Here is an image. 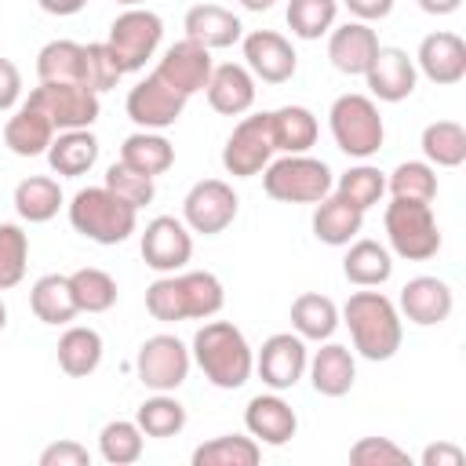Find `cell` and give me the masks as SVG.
Listing matches in <instances>:
<instances>
[{
	"mask_svg": "<svg viewBox=\"0 0 466 466\" xmlns=\"http://www.w3.org/2000/svg\"><path fill=\"white\" fill-rule=\"evenodd\" d=\"M226 291L222 280L208 269H189V273H164L146 288V309L153 320H208L222 309Z\"/></svg>",
	"mask_w": 466,
	"mask_h": 466,
	"instance_id": "cell-1",
	"label": "cell"
},
{
	"mask_svg": "<svg viewBox=\"0 0 466 466\" xmlns=\"http://www.w3.org/2000/svg\"><path fill=\"white\" fill-rule=\"evenodd\" d=\"M189 357L204 371V379L218 390H240L255 371V353L244 339V331L229 320H208L193 335Z\"/></svg>",
	"mask_w": 466,
	"mask_h": 466,
	"instance_id": "cell-2",
	"label": "cell"
},
{
	"mask_svg": "<svg viewBox=\"0 0 466 466\" xmlns=\"http://www.w3.org/2000/svg\"><path fill=\"white\" fill-rule=\"evenodd\" d=\"M342 320L350 328L353 350L364 360H390L400 350V313L382 291H353L342 306Z\"/></svg>",
	"mask_w": 466,
	"mask_h": 466,
	"instance_id": "cell-3",
	"label": "cell"
},
{
	"mask_svg": "<svg viewBox=\"0 0 466 466\" xmlns=\"http://www.w3.org/2000/svg\"><path fill=\"white\" fill-rule=\"evenodd\" d=\"M69 222L95 244H124L138 226V211L106 186H87L69 200Z\"/></svg>",
	"mask_w": 466,
	"mask_h": 466,
	"instance_id": "cell-4",
	"label": "cell"
},
{
	"mask_svg": "<svg viewBox=\"0 0 466 466\" xmlns=\"http://www.w3.org/2000/svg\"><path fill=\"white\" fill-rule=\"evenodd\" d=\"M331 167L306 153H284L262 167V189L280 204H317L331 193Z\"/></svg>",
	"mask_w": 466,
	"mask_h": 466,
	"instance_id": "cell-5",
	"label": "cell"
},
{
	"mask_svg": "<svg viewBox=\"0 0 466 466\" xmlns=\"http://www.w3.org/2000/svg\"><path fill=\"white\" fill-rule=\"evenodd\" d=\"M390 248L408 262H426L441 251V229L433 218V208L426 200H404L393 197L382 215Z\"/></svg>",
	"mask_w": 466,
	"mask_h": 466,
	"instance_id": "cell-6",
	"label": "cell"
},
{
	"mask_svg": "<svg viewBox=\"0 0 466 466\" xmlns=\"http://www.w3.org/2000/svg\"><path fill=\"white\" fill-rule=\"evenodd\" d=\"M328 124H331V138L346 157H371L379 153L386 127L379 116V106L368 95H339L328 109Z\"/></svg>",
	"mask_w": 466,
	"mask_h": 466,
	"instance_id": "cell-7",
	"label": "cell"
},
{
	"mask_svg": "<svg viewBox=\"0 0 466 466\" xmlns=\"http://www.w3.org/2000/svg\"><path fill=\"white\" fill-rule=\"evenodd\" d=\"M160 36H164V22L157 11L127 7L124 15L113 18L106 44L120 62V73H138L153 58V51L160 47Z\"/></svg>",
	"mask_w": 466,
	"mask_h": 466,
	"instance_id": "cell-8",
	"label": "cell"
},
{
	"mask_svg": "<svg viewBox=\"0 0 466 466\" xmlns=\"http://www.w3.org/2000/svg\"><path fill=\"white\" fill-rule=\"evenodd\" d=\"M189 350L182 339L175 335H149L142 346H138V357H135V371H138V382L153 393H171L186 382L189 375Z\"/></svg>",
	"mask_w": 466,
	"mask_h": 466,
	"instance_id": "cell-9",
	"label": "cell"
},
{
	"mask_svg": "<svg viewBox=\"0 0 466 466\" xmlns=\"http://www.w3.org/2000/svg\"><path fill=\"white\" fill-rule=\"evenodd\" d=\"M29 102L55 124V131H76L91 127L98 120V95L84 84H51L40 80V87L29 91Z\"/></svg>",
	"mask_w": 466,
	"mask_h": 466,
	"instance_id": "cell-10",
	"label": "cell"
},
{
	"mask_svg": "<svg viewBox=\"0 0 466 466\" xmlns=\"http://www.w3.org/2000/svg\"><path fill=\"white\" fill-rule=\"evenodd\" d=\"M273 153L277 149H273V135H269V113H255V116H244L233 127V135L226 138L222 167L233 178H251L273 160Z\"/></svg>",
	"mask_w": 466,
	"mask_h": 466,
	"instance_id": "cell-11",
	"label": "cell"
},
{
	"mask_svg": "<svg viewBox=\"0 0 466 466\" xmlns=\"http://www.w3.org/2000/svg\"><path fill=\"white\" fill-rule=\"evenodd\" d=\"M237 208H240V200H237V193H233L229 182H222V178H200L186 193V200H182V222L193 233L215 237V233H222L237 218Z\"/></svg>",
	"mask_w": 466,
	"mask_h": 466,
	"instance_id": "cell-12",
	"label": "cell"
},
{
	"mask_svg": "<svg viewBox=\"0 0 466 466\" xmlns=\"http://www.w3.org/2000/svg\"><path fill=\"white\" fill-rule=\"evenodd\" d=\"M186 102H189V98H186L182 91H175L164 76L149 73L146 80H138V84L127 91L124 109H127V116H131L142 131H164V127H171V124L182 116Z\"/></svg>",
	"mask_w": 466,
	"mask_h": 466,
	"instance_id": "cell-13",
	"label": "cell"
},
{
	"mask_svg": "<svg viewBox=\"0 0 466 466\" xmlns=\"http://www.w3.org/2000/svg\"><path fill=\"white\" fill-rule=\"evenodd\" d=\"M142 258L149 269L157 273H178L189 255H193V237H189V226L175 215H157L153 222H146L142 229Z\"/></svg>",
	"mask_w": 466,
	"mask_h": 466,
	"instance_id": "cell-14",
	"label": "cell"
},
{
	"mask_svg": "<svg viewBox=\"0 0 466 466\" xmlns=\"http://www.w3.org/2000/svg\"><path fill=\"white\" fill-rule=\"evenodd\" d=\"M309 364V353H306V339L302 335H291V331H277L262 342L258 357H255V371L258 379L269 386V390H291L302 371Z\"/></svg>",
	"mask_w": 466,
	"mask_h": 466,
	"instance_id": "cell-15",
	"label": "cell"
},
{
	"mask_svg": "<svg viewBox=\"0 0 466 466\" xmlns=\"http://www.w3.org/2000/svg\"><path fill=\"white\" fill-rule=\"evenodd\" d=\"M244 66L251 76L266 80V84H288L295 76V47L288 36L273 33V29H255L244 36Z\"/></svg>",
	"mask_w": 466,
	"mask_h": 466,
	"instance_id": "cell-16",
	"label": "cell"
},
{
	"mask_svg": "<svg viewBox=\"0 0 466 466\" xmlns=\"http://www.w3.org/2000/svg\"><path fill=\"white\" fill-rule=\"evenodd\" d=\"M211 51L208 47H200L197 40H189V36H182L178 44H171L167 51H164V58L157 62V76H164L175 91H182L186 98H193L197 91H204V84H208V76H211Z\"/></svg>",
	"mask_w": 466,
	"mask_h": 466,
	"instance_id": "cell-17",
	"label": "cell"
},
{
	"mask_svg": "<svg viewBox=\"0 0 466 466\" xmlns=\"http://www.w3.org/2000/svg\"><path fill=\"white\" fill-rule=\"evenodd\" d=\"M415 69L426 80L441 84V87L459 84L466 76V44H462V36L459 33H448V29L422 36L419 55H415Z\"/></svg>",
	"mask_w": 466,
	"mask_h": 466,
	"instance_id": "cell-18",
	"label": "cell"
},
{
	"mask_svg": "<svg viewBox=\"0 0 466 466\" xmlns=\"http://www.w3.org/2000/svg\"><path fill=\"white\" fill-rule=\"evenodd\" d=\"M364 80H368V87H371V95L379 102H404L415 91L419 69H415V58H408V51L379 47V55L371 58Z\"/></svg>",
	"mask_w": 466,
	"mask_h": 466,
	"instance_id": "cell-19",
	"label": "cell"
},
{
	"mask_svg": "<svg viewBox=\"0 0 466 466\" xmlns=\"http://www.w3.org/2000/svg\"><path fill=\"white\" fill-rule=\"evenodd\" d=\"M379 47L382 44H379L375 29L368 22H357V18L339 25V29H331V36H328V58L346 76H364L371 58L379 55Z\"/></svg>",
	"mask_w": 466,
	"mask_h": 466,
	"instance_id": "cell-20",
	"label": "cell"
},
{
	"mask_svg": "<svg viewBox=\"0 0 466 466\" xmlns=\"http://www.w3.org/2000/svg\"><path fill=\"white\" fill-rule=\"evenodd\" d=\"M451 306H455V295L441 277H411L400 288V313L419 328L444 324L451 317Z\"/></svg>",
	"mask_w": 466,
	"mask_h": 466,
	"instance_id": "cell-21",
	"label": "cell"
},
{
	"mask_svg": "<svg viewBox=\"0 0 466 466\" xmlns=\"http://www.w3.org/2000/svg\"><path fill=\"white\" fill-rule=\"evenodd\" d=\"M244 426H248V433H251L258 444L280 448V444H288V441L295 437L299 419H295V411H291V404H288L284 397H277V393H258V397H251L248 408H244Z\"/></svg>",
	"mask_w": 466,
	"mask_h": 466,
	"instance_id": "cell-22",
	"label": "cell"
},
{
	"mask_svg": "<svg viewBox=\"0 0 466 466\" xmlns=\"http://www.w3.org/2000/svg\"><path fill=\"white\" fill-rule=\"evenodd\" d=\"M204 95H208V106L222 116H240L251 109L255 102V76L248 73V66L240 62H222V66H211V76L204 84Z\"/></svg>",
	"mask_w": 466,
	"mask_h": 466,
	"instance_id": "cell-23",
	"label": "cell"
},
{
	"mask_svg": "<svg viewBox=\"0 0 466 466\" xmlns=\"http://www.w3.org/2000/svg\"><path fill=\"white\" fill-rule=\"evenodd\" d=\"M182 29H186L189 40H197L208 51L211 47H233L244 36L240 18L222 4H193L182 18Z\"/></svg>",
	"mask_w": 466,
	"mask_h": 466,
	"instance_id": "cell-24",
	"label": "cell"
},
{
	"mask_svg": "<svg viewBox=\"0 0 466 466\" xmlns=\"http://www.w3.org/2000/svg\"><path fill=\"white\" fill-rule=\"evenodd\" d=\"M309 382L320 397H346L353 390V379H357V360L346 346L339 342H328L320 346L313 357H309Z\"/></svg>",
	"mask_w": 466,
	"mask_h": 466,
	"instance_id": "cell-25",
	"label": "cell"
},
{
	"mask_svg": "<svg viewBox=\"0 0 466 466\" xmlns=\"http://www.w3.org/2000/svg\"><path fill=\"white\" fill-rule=\"evenodd\" d=\"M58 131H55V124L25 98L15 113H11V120L4 124V142H7V149L15 153V157H40V153H47V146H51V138H55Z\"/></svg>",
	"mask_w": 466,
	"mask_h": 466,
	"instance_id": "cell-26",
	"label": "cell"
},
{
	"mask_svg": "<svg viewBox=\"0 0 466 466\" xmlns=\"http://www.w3.org/2000/svg\"><path fill=\"white\" fill-rule=\"evenodd\" d=\"M98 160V138L91 135V127H76V131H58L47 146V164L55 175L66 178H80L95 167Z\"/></svg>",
	"mask_w": 466,
	"mask_h": 466,
	"instance_id": "cell-27",
	"label": "cell"
},
{
	"mask_svg": "<svg viewBox=\"0 0 466 466\" xmlns=\"http://www.w3.org/2000/svg\"><path fill=\"white\" fill-rule=\"evenodd\" d=\"M360 226H364V211L353 208L350 200H342L339 193H328L313 208V237L320 244L342 248V244H350L360 233Z\"/></svg>",
	"mask_w": 466,
	"mask_h": 466,
	"instance_id": "cell-28",
	"label": "cell"
},
{
	"mask_svg": "<svg viewBox=\"0 0 466 466\" xmlns=\"http://www.w3.org/2000/svg\"><path fill=\"white\" fill-rule=\"evenodd\" d=\"M36 76L51 84H84L87 76V51L76 40H51L36 55ZM87 87V84H84Z\"/></svg>",
	"mask_w": 466,
	"mask_h": 466,
	"instance_id": "cell-29",
	"label": "cell"
},
{
	"mask_svg": "<svg viewBox=\"0 0 466 466\" xmlns=\"http://www.w3.org/2000/svg\"><path fill=\"white\" fill-rule=\"evenodd\" d=\"M29 309L36 313V320L44 324H69L80 309H76V299H73V288H69V277L62 273H44L33 288H29Z\"/></svg>",
	"mask_w": 466,
	"mask_h": 466,
	"instance_id": "cell-30",
	"label": "cell"
},
{
	"mask_svg": "<svg viewBox=\"0 0 466 466\" xmlns=\"http://www.w3.org/2000/svg\"><path fill=\"white\" fill-rule=\"evenodd\" d=\"M55 350H58V368L69 379H87L102 364V335L95 328H84V324L66 328Z\"/></svg>",
	"mask_w": 466,
	"mask_h": 466,
	"instance_id": "cell-31",
	"label": "cell"
},
{
	"mask_svg": "<svg viewBox=\"0 0 466 466\" xmlns=\"http://www.w3.org/2000/svg\"><path fill=\"white\" fill-rule=\"evenodd\" d=\"M317 116L306 106H280L269 113V135L277 153H306L317 142Z\"/></svg>",
	"mask_w": 466,
	"mask_h": 466,
	"instance_id": "cell-32",
	"label": "cell"
},
{
	"mask_svg": "<svg viewBox=\"0 0 466 466\" xmlns=\"http://www.w3.org/2000/svg\"><path fill=\"white\" fill-rule=\"evenodd\" d=\"M342 273L357 288H379L393 277V258L379 240H353L342 258Z\"/></svg>",
	"mask_w": 466,
	"mask_h": 466,
	"instance_id": "cell-33",
	"label": "cell"
},
{
	"mask_svg": "<svg viewBox=\"0 0 466 466\" xmlns=\"http://www.w3.org/2000/svg\"><path fill=\"white\" fill-rule=\"evenodd\" d=\"M120 164L157 178V175H164L175 164V146L164 135H157V131H135L120 146Z\"/></svg>",
	"mask_w": 466,
	"mask_h": 466,
	"instance_id": "cell-34",
	"label": "cell"
},
{
	"mask_svg": "<svg viewBox=\"0 0 466 466\" xmlns=\"http://www.w3.org/2000/svg\"><path fill=\"white\" fill-rule=\"evenodd\" d=\"M291 328H295V335H302V339L324 342V339H331L335 328H339V306H335L328 295L302 291V295L291 302Z\"/></svg>",
	"mask_w": 466,
	"mask_h": 466,
	"instance_id": "cell-35",
	"label": "cell"
},
{
	"mask_svg": "<svg viewBox=\"0 0 466 466\" xmlns=\"http://www.w3.org/2000/svg\"><path fill=\"white\" fill-rule=\"evenodd\" d=\"M62 208V186L51 175H29L15 186V211L25 222H47Z\"/></svg>",
	"mask_w": 466,
	"mask_h": 466,
	"instance_id": "cell-36",
	"label": "cell"
},
{
	"mask_svg": "<svg viewBox=\"0 0 466 466\" xmlns=\"http://www.w3.org/2000/svg\"><path fill=\"white\" fill-rule=\"evenodd\" d=\"M262 459V444L244 433H222L193 448V466H255Z\"/></svg>",
	"mask_w": 466,
	"mask_h": 466,
	"instance_id": "cell-37",
	"label": "cell"
},
{
	"mask_svg": "<svg viewBox=\"0 0 466 466\" xmlns=\"http://www.w3.org/2000/svg\"><path fill=\"white\" fill-rule=\"evenodd\" d=\"M422 157L433 167H459L466 160V127L459 120H433L422 127Z\"/></svg>",
	"mask_w": 466,
	"mask_h": 466,
	"instance_id": "cell-38",
	"label": "cell"
},
{
	"mask_svg": "<svg viewBox=\"0 0 466 466\" xmlns=\"http://www.w3.org/2000/svg\"><path fill=\"white\" fill-rule=\"evenodd\" d=\"M69 288L80 313H106L116 306V280L98 266H80L69 273Z\"/></svg>",
	"mask_w": 466,
	"mask_h": 466,
	"instance_id": "cell-39",
	"label": "cell"
},
{
	"mask_svg": "<svg viewBox=\"0 0 466 466\" xmlns=\"http://www.w3.org/2000/svg\"><path fill=\"white\" fill-rule=\"evenodd\" d=\"M142 444H146V433L131 419H113L98 433V455L109 466H131V462H138L142 459Z\"/></svg>",
	"mask_w": 466,
	"mask_h": 466,
	"instance_id": "cell-40",
	"label": "cell"
},
{
	"mask_svg": "<svg viewBox=\"0 0 466 466\" xmlns=\"http://www.w3.org/2000/svg\"><path fill=\"white\" fill-rule=\"evenodd\" d=\"M135 422H138V430L146 437H175L186 426V408L171 393H153V397H146L138 404Z\"/></svg>",
	"mask_w": 466,
	"mask_h": 466,
	"instance_id": "cell-41",
	"label": "cell"
},
{
	"mask_svg": "<svg viewBox=\"0 0 466 466\" xmlns=\"http://www.w3.org/2000/svg\"><path fill=\"white\" fill-rule=\"evenodd\" d=\"M335 193H339L342 200H350L353 208L368 211V208H375V204L382 200V193H386V175H382L379 167H371V164H357V167H350L346 175H339Z\"/></svg>",
	"mask_w": 466,
	"mask_h": 466,
	"instance_id": "cell-42",
	"label": "cell"
},
{
	"mask_svg": "<svg viewBox=\"0 0 466 466\" xmlns=\"http://www.w3.org/2000/svg\"><path fill=\"white\" fill-rule=\"evenodd\" d=\"M386 189L393 197H404V200H433L437 197V171L433 164L426 160H404L393 167V175L386 178Z\"/></svg>",
	"mask_w": 466,
	"mask_h": 466,
	"instance_id": "cell-43",
	"label": "cell"
},
{
	"mask_svg": "<svg viewBox=\"0 0 466 466\" xmlns=\"http://www.w3.org/2000/svg\"><path fill=\"white\" fill-rule=\"evenodd\" d=\"M29 262V237L15 222H0V291L22 284Z\"/></svg>",
	"mask_w": 466,
	"mask_h": 466,
	"instance_id": "cell-44",
	"label": "cell"
},
{
	"mask_svg": "<svg viewBox=\"0 0 466 466\" xmlns=\"http://www.w3.org/2000/svg\"><path fill=\"white\" fill-rule=\"evenodd\" d=\"M288 25L302 40H317L335 25V0H288Z\"/></svg>",
	"mask_w": 466,
	"mask_h": 466,
	"instance_id": "cell-45",
	"label": "cell"
},
{
	"mask_svg": "<svg viewBox=\"0 0 466 466\" xmlns=\"http://www.w3.org/2000/svg\"><path fill=\"white\" fill-rule=\"evenodd\" d=\"M106 189H109V193H116L120 200H127L135 211H138V208H146V204L157 197V182H153L149 175H142V171H135V167L120 164V160H113V164H109V171H106Z\"/></svg>",
	"mask_w": 466,
	"mask_h": 466,
	"instance_id": "cell-46",
	"label": "cell"
},
{
	"mask_svg": "<svg viewBox=\"0 0 466 466\" xmlns=\"http://www.w3.org/2000/svg\"><path fill=\"white\" fill-rule=\"evenodd\" d=\"M353 466H408V451L390 437H360L350 448Z\"/></svg>",
	"mask_w": 466,
	"mask_h": 466,
	"instance_id": "cell-47",
	"label": "cell"
},
{
	"mask_svg": "<svg viewBox=\"0 0 466 466\" xmlns=\"http://www.w3.org/2000/svg\"><path fill=\"white\" fill-rule=\"evenodd\" d=\"M84 51H87V76H84V84H87L95 95L116 87V80H120L124 73H120L116 55L109 51V44H84Z\"/></svg>",
	"mask_w": 466,
	"mask_h": 466,
	"instance_id": "cell-48",
	"label": "cell"
},
{
	"mask_svg": "<svg viewBox=\"0 0 466 466\" xmlns=\"http://www.w3.org/2000/svg\"><path fill=\"white\" fill-rule=\"evenodd\" d=\"M40 466H91V451L80 441H55L40 451Z\"/></svg>",
	"mask_w": 466,
	"mask_h": 466,
	"instance_id": "cell-49",
	"label": "cell"
},
{
	"mask_svg": "<svg viewBox=\"0 0 466 466\" xmlns=\"http://www.w3.org/2000/svg\"><path fill=\"white\" fill-rule=\"evenodd\" d=\"M18 98H22V73L11 58H0V113L15 109Z\"/></svg>",
	"mask_w": 466,
	"mask_h": 466,
	"instance_id": "cell-50",
	"label": "cell"
},
{
	"mask_svg": "<svg viewBox=\"0 0 466 466\" xmlns=\"http://www.w3.org/2000/svg\"><path fill=\"white\" fill-rule=\"evenodd\" d=\"M419 462H422V466H462L466 455H462L459 444H451V441H437V444H426V448H422Z\"/></svg>",
	"mask_w": 466,
	"mask_h": 466,
	"instance_id": "cell-51",
	"label": "cell"
},
{
	"mask_svg": "<svg viewBox=\"0 0 466 466\" xmlns=\"http://www.w3.org/2000/svg\"><path fill=\"white\" fill-rule=\"evenodd\" d=\"M346 7L357 22H379L393 11V0H346Z\"/></svg>",
	"mask_w": 466,
	"mask_h": 466,
	"instance_id": "cell-52",
	"label": "cell"
},
{
	"mask_svg": "<svg viewBox=\"0 0 466 466\" xmlns=\"http://www.w3.org/2000/svg\"><path fill=\"white\" fill-rule=\"evenodd\" d=\"M36 4H40V11L58 15V18L76 15V11H84V7H87V0H36Z\"/></svg>",
	"mask_w": 466,
	"mask_h": 466,
	"instance_id": "cell-53",
	"label": "cell"
},
{
	"mask_svg": "<svg viewBox=\"0 0 466 466\" xmlns=\"http://www.w3.org/2000/svg\"><path fill=\"white\" fill-rule=\"evenodd\" d=\"M459 4L462 0H419V7L426 15H451V11H459Z\"/></svg>",
	"mask_w": 466,
	"mask_h": 466,
	"instance_id": "cell-54",
	"label": "cell"
},
{
	"mask_svg": "<svg viewBox=\"0 0 466 466\" xmlns=\"http://www.w3.org/2000/svg\"><path fill=\"white\" fill-rule=\"evenodd\" d=\"M240 7H248V11H269L273 0H240Z\"/></svg>",
	"mask_w": 466,
	"mask_h": 466,
	"instance_id": "cell-55",
	"label": "cell"
},
{
	"mask_svg": "<svg viewBox=\"0 0 466 466\" xmlns=\"http://www.w3.org/2000/svg\"><path fill=\"white\" fill-rule=\"evenodd\" d=\"M4 324H7V306L0 302V331H4Z\"/></svg>",
	"mask_w": 466,
	"mask_h": 466,
	"instance_id": "cell-56",
	"label": "cell"
},
{
	"mask_svg": "<svg viewBox=\"0 0 466 466\" xmlns=\"http://www.w3.org/2000/svg\"><path fill=\"white\" fill-rule=\"evenodd\" d=\"M116 4H124V7H138V4H146V0H116Z\"/></svg>",
	"mask_w": 466,
	"mask_h": 466,
	"instance_id": "cell-57",
	"label": "cell"
}]
</instances>
